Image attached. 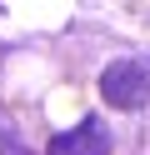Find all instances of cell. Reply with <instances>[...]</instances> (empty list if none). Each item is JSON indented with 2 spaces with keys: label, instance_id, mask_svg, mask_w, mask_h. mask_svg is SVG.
<instances>
[{
  "label": "cell",
  "instance_id": "1",
  "mask_svg": "<svg viewBox=\"0 0 150 155\" xmlns=\"http://www.w3.org/2000/svg\"><path fill=\"white\" fill-rule=\"evenodd\" d=\"M100 95H105L115 110H140L145 95H150V80H145V70H140L135 60H115L100 75Z\"/></svg>",
  "mask_w": 150,
  "mask_h": 155
},
{
  "label": "cell",
  "instance_id": "2",
  "mask_svg": "<svg viewBox=\"0 0 150 155\" xmlns=\"http://www.w3.org/2000/svg\"><path fill=\"white\" fill-rule=\"evenodd\" d=\"M50 155H110V130L100 120H80L75 130L50 140Z\"/></svg>",
  "mask_w": 150,
  "mask_h": 155
}]
</instances>
